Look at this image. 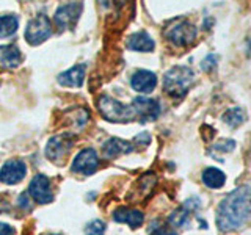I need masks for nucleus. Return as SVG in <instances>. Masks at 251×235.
<instances>
[{
    "instance_id": "aec40b11",
    "label": "nucleus",
    "mask_w": 251,
    "mask_h": 235,
    "mask_svg": "<svg viewBox=\"0 0 251 235\" xmlns=\"http://www.w3.org/2000/svg\"><path fill=\"white\" fill-rule=\"evenodd\" d=\"M223 121L227 125H231L232 129H235V127H239L240 124L245 122V112H243V110L239 108V107L231 108V110H227V112L225 113Z\"/></svg>"
},
{
    "instance_id": "6e6552de",
    "label": "nucleus",
    "mask_w": 251,
    "mask_h": 235,
    "mask_svg": "<svg viewBox=\"0 0 251 235\" xmlns=\"http://www.w3.org/2000/svg\"><path fill=\"white\" fill-rule=\"evenodd\" d=\"M98 164H99L98 152L94 149H83V151H80L75 155L73 164H71V169L77 172V174L90 176L98 169Z\"/></svg>"
},
{
    "instance_id": "7ed1b4c3",
    "label": "nucleus",
    "mask_w": 251,
    "mask_h": 235,
    "mask_svg": "<svg viewBox=\"0 0 251 235\" xmlns=\"http://www.w3.org/2000/svg\"><path fill=\"white\" fill-rule=\"evenodd\" d=\"M98 108L100 115L110 122H130L137 118L132 105H124L110 96H100L98 100Z\"/></svg>"
},
{
    "instance_id": "dca6fc26",
    "label": "nucleus",
    "mask_w": 251,
    "mask_h": 235,
    "mask_svg": "<svg viewBox=\"0 0 251 235\" xmlns=\"http://www.w3.org/2000/svg\"><path fill=\"white\" fill-rule=\"evenodd\" d=\"M21 60H22L21 50L14 44L0 46V66L2 68L14 69L21 65Z\"/></svg>"
},
{
    "instance_id": "a878e982",
    "label": "nucleus",
    "mask_w": 251,
    "mask_h": 235,
    "mask_svg": "<svg viewBox=\"0 0 251 235\" xmlns=\"http://www.w3.org/2000/svg\"><path fill=\"white\" fill-rule=\"evenodd\" d=\"M149 140H151V137H149V133L143 132V133H140V135H137V137H135V143L149 144Z\"/></svg>"
},
{
    "instance_id": "423d86ee",
    "label": "nucleus",
    "mask_w": 251,
    "mask_h": 235,
    "mask_svg": "<svg viewBox=\"0 0 251 235\" xmlns=\"http://www.w3.org/2000/svg\"><path fill=\"white\" fill-rule=\"evenodd\" d=\"M83 11V3L82 2H71L65 3L57 8L55 11V24L60 30H66V28H73L75 25V22L80 18V14Z\"/></svg>"
},
{
    "instance_id": "412c9836",
    "label": "nucleus",
    "mask_w": 251,
    "mask_h": 235,
    "mask_svg": "<svg viewBox=\"0 0 251 235\" xmlns=\"http://www.w3.org/2000/svg\"><path fill=\"white\" fill-rule=\"evenodd\" d=\"M188 218H190V209H188L187 206H184V207H180V209L173 212L168 218V221L171 226H175V227H182L188 223Z\"/></svg>"
},
{
    "instance_id": "f03ea898",
    "label": "nucleus",
    "mask_w": 251,
    "mask_h": 235,
    "mask_svg": "<svg viewBox=\"0 0 251 235\" xmlns=\"http://www.w3.org/2000/svg\"><path fill=\"white\" fill-rule=\"evenodd\" d=\"M195 82V74L187 66H175L171 68L163 77V90L171 97H182L190 90Z\"/></svg>"
},
{
    "instance_id": "5701e85b",
    "label": "nucleus",
    "mask_w": 251,
    "mask_h": 235,
    "mask_svg": "<svg viewBox=\"0 0 251 235\" xmlns=\"http://www.w3.org/2000/svg\"><path fill=\"white\" fill-rule=\"evenodd\" d=\"M149 235H177L175 229H171L170 226H159V227H151Z\"/></svg>"
},
{
    "instance_id": "f8f14e48",
    "label": "nucleus",
    "mask_w": 251,
    "mask_h": 235,
    "mask_svg": "<svg viewBox=\"0 0 251 235\" xmlns=\"http://www.w3.org/2000/svg\"><path fill=\"white\" fill-rule=\"evenodd\" d=\"M130 85H132V88L135 90V91L148 94V93H151L155 88L157 77H155L154 72H151V70L140 69V70H137V72L132 75Z\"/></svg>"
},
{
    "instance_id": "cd10ccee",
    "label": "nucleus",
    "mask_w": 251,
    "mask_h": 235,
    "mask_svg": "<svg viewBox=\"0 0 251 235\" xmlns=\"http://www.w3.org/2000/svg\"><path fill=\"white\" fill-rule=\"evenodd\" d=\"M50 235H60V234H50Z\"/></svg>"
},
{
    "instance_id": "4be33fe9",
    "label": "nucleus",
    "mask_w": 251,
    "mask_h": 235,
    "mask_svg": "<svg viewBox=\"0 0 251 235\" xmlns=\"http://www.w3.org/2000/svg\"><path fill=\"white\" fill-rule=\"evenodd\" d=\"M105 224L100 219H93L85 226V235H104Z\"/></svg>"
},
{
    "instance_id": "1a4fd4ad",
    "label": "nucleus",
    "mask_w": 251,
    "mask_h": 235,
    "mask_svg": "<svg viewBox=\"0 0 251 235\" xmlns=\"http://www.w3.org/2000/svg\"><path fill=\"white\" fill-rule=\"evenodd\" d=\"M73 147V138L69 133H61L49 140L46 146V155L52 162H61Z\"/></svg>"
},
{
    "instance_id": "39448f33",
    "label": "nucleus",
    "mask_w": 251,
    "mask_h": 235,
    "mask_svg": "<svg viewBox=\"0 0 251 235\" xmlns=\"http://www.w3.org/2000/svg\"><path fill=\"white\" fill-rule=\"evenodd\" d=\"M52 35V24L46 14H36L33 19H30L25 28V39L31 46H38L49 39Z\"/></svg>"
},
{
    "instance_id": "0eeeda50",
    "label": "nucleus",
    "mask_w": 251,
    "mask_h": 235,
    "mask_svg": "<svg viewBox=\"0 0 251 235\" xmlns=\"http://www.w3.org/2000/svg\"><path fill=\"white\" fill-rule=\"evenodd\" d=\"M30 198L38 204H50L53 201V193L50 188V180L44 174H38L31 179L28 187Z\"/></svg>"
},
{
    "instance_id": "a211bd4d",
    "label": "nucleus",
    "mask_w": 251,
    "mask_h": 235,
    "mask_svg": "<svg viewBox=\"0 0 251 235\" xmlns=\"http://www.w3.org/2000/svg\"><path fill=\"white\" fill-rule=\"evenodd\" d=\"M202 182L209 188H222L226 182V176L217 168H207L202 172Z\"/></svg>"
},
{
    "instance_id": "9d476101",
    "label": "nucleus",
    "mask_w": 251,
    "mask_h": 235,
    "mask_svg": "<svg viewBox=\"0 0 251 235\" xmlns=\"http://www.w3.org/2000/svg\"><path fill=\"white\" fill-rule=\"evenodd\" d=\"M132 108H133V112H135V116L140 118L141 122L155 121L157 118H159L160 110H162L160 104L157 100L149 99V97H143V96L133 99Z\"/></svg>"
},
{
    "instance_id": "393cba45",
    "label": "nucleus",
    "mask_w": 251,
    "mask_h": 235,
    "mask_svg": "<svg viewBox=\"0 0 251 235\" xmlns=\"http://www.w3.org/2000/svg\"><path fill=\"white\" fill-rule=\"evenodd\" d=\"M0 235H14V227L6 223H0Z\"/></svg>"
},
{
    "instance_id": "2eb2a0df",
    "label": "nucleus",
    "mask_w": 251,
    "mask_h": 235,
    "mask_svg": "<svg viewBox=\"0 0 251 235\" xmlns=\"http://www.w3.org/2000/svg\"><path fill=\"white\" fill-rule=\"evenodd\" d=\"M132 151H133V144L120 138H110L102 146V154H104L105 159H115L118 155L127 154Z\"/></svg>"
},
{
    "instance_id": "20e7f679",
    "label": "nucleus",
    "mask_w": 251,
    "mask_h": 235,
    "mask_svg": "<svg viewBox=\"0 0 251 235\" xmlns=\"http://www.w3.org/2000/svg\"><path fill=\"white\" fill-rule=\"evenodd\" d=\"M163 35L176 47H185L195 41L196 27L193 24L188 22L187 19H176L171 24H168V27L165 28Z\"/></svg>"
},
{
    "instance_id": "f3484780",
    "label": "nucleus",
    "mask_w": 251,
    "mask_h": 235,
    "mask_svg": "<svg viewBox=\"0 0 251 235\" xmlns=\"http://www.w3.org/2000/svg\"><path fill=\"white\" fill-rule=\"evenodd\" d=\"M154 39L149 36L146 31H138L133 33L127 39V47L135 52H151L154 50Z\"/></svg>"
},
{
    "instance_id": "4468645a",
    "label": "nucleus",
    "mask_w": 251,
    "mask_h": 235,
    "mask_svg": "<svg viewBox=\"0 0 251 235\" xmlns=\"http://www.w3.org/2000/svg\"><path fill=\"white\" fill-rule=\"evenodd\" d=\"M85 80V65H77L58 75V83L66 88H80Z\"/></svg>"
},
{
    "instance_id": "ddd939ff",
    "label": "nucleus",
    "mask_w": 251,
    "mask_h": 235,
    "mask_svg": "<svg viewBox=\"0 0 251 235\" xmlns=\"http://www.w3.org/2000/svg\"><path fill=\"white\" fill-rule=\"evenodd\" d=\"M113 219L116 223H126L129 224L132 229H137L145 221L143 212L137 209H127V207H120L113 212Z\"/></svg>"
},
{
    "instance_id": "9b49d317",
    "label": "nucleus",
    "mask_w": 251,
    "mask_h": 235,
    "mask_svg": "<svg viewBox=\"0 0 251 235\" xmlns=\"http://www.w3.org/2000/svg\"><path fill=\"white\" fill-rule=\"evenodd\" d=\"M27 166L22 160H8L0 169V180L6 185H16L25 177Z\"/></svg>"
},
{
    "instance_id": "f257e3e1",
    "label": "nucleus",
    "mask_w": 251,
    "mask_h": 235,
    "mask_svg": "<svg viewBox=\"0 0 251 235\" xmlns=\"http://www.w3.org/2000/svg\"><path fill=\"white\" fill-rule=\"evenodd\" d=\"M251 216V187H239L223 198L217 210L220 231H237Z\"/></svg>"
},
{
    "instance_id": "6ab92c4d",
    "label": "nucleus",
    "mask_w": 251,
    "mask_h": 235,
    "mask_svg": "<svg viewBox=\"0 0 251 235\" xmlns=\"http://www.w3.org/2000/svg\"><path fill=\"white\" fill-rule=\"evenodd\" d=\"M19 27V19L14 14L0 16V38H8L16 33Z\"/></svg>"
},
{
    "instance_id": "b1692460",
    "label": "nucleus",
    "mask_w": 251,
    "mask_h": 235,
    "mask_svg": "<svg viewBox=\"0 0 251 235\" xmlns=\"http://www.w3.org/2000/svg\"><path fill=\"white\" fill-rule=\"evenodd\" d=\"M234 147H235V143L232 140H225V141H222V143H218L214 149L215 151H222V152H229Z\"/></svg>"
},
{
    "instance_id": "bb28decb",
    "label": "nucleus",
    "mask_w": 251,
    "mask_h": 235,
    "mask_svg": "<svg viewBox=\"0 0 251 235\" xmlns=\"http://www.w3.org/2000/svg\"><path fill=\"white\" fill-rule=\"evenodd\" d=\"M19 206H22L24 209H30V199H28L27 194L19 196Z\"/></svg>"
}]
</instances>
